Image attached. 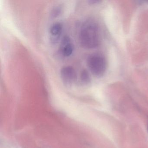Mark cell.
I'll return each mask as SVG.
<instances>
[{
	"instance_id": "cell-7",
	"label": "cell",
	"mask_w": 148,
	"mask_h": 148,
	"mask_svg": "<svg viewBox=\"0 0 148 148\" xmlns=\"http://www.w3.org/2000/svg\"><path fill=\"white\" fill-rule=\"evenodd\" d=\"M81 79L83 84H87L90 82V75L86 70H84L81 72Z\"/></svg>"
},
{
	"instance_id": "cell-2",
	"label": "cell",
	"mask_w": 148,
	"mask_h": 148,
	"mask_svg": "<svg viewBox=\"0 0 148 148\" xmlns=\"http://www.w3.org/2000/svg\"><path fill=\"white\" fill-rule=\"evenodd\" d=\"M87 64L92 73L96 77H102L105 73L107 66L106 60L100 53L91 54L87 59Z\"/></svg>"
},
{
	"instance_id": "cell-6",
	"label": "cell",
	"mask_w": 148,
	"mask_h": 148,
	"mask_svg": "<svg viewBox=\"0 0 148 148\" xmlns=\"http://www.w3.org/2000/svg\"><path fill=\"white\" fill-rule=\"evenodd\" d=\"M62 8L60 5H57L53 8L51 11V16L52 18H56L60 15L62 12Z\"/></svg>"
},
{
	"instance_id": "cell-3",
	"label": "cell",
	"mask_w": 148,
	"mask_h": 148,
	"mask_svg": "<svg viewBox=\"0 0 148 148\" xmlns=\"http://www.w3.org/2000/svg\"><path fill=\"white\" fill-rule=\"evenodd\" d=\"M60 76L64 84L67 86H70L74 82L76 79V72L72 66H64L60 71Z\"/></svg>"
},
{
	"instance_id": "cell-1",
	"label": "cell",
	"mask_w": 148,
	"mask_h": 148,
	"mask_svg": "<svg viewBox=\"0 0 148 148\" xmlns=\"http://www.w3.org/2000/svg\"><path fill=\"white\" fill-rule=\"evenodd\" d=\"M80 45L85 48L92 49L98 46L100 35L97 25L94 21H87L82 26L79 35Z\"/></svg>"
},
{
	"instance_id": "cell-5",
	"label": "cell",
	"mask_w": 148,
	"mask_h": 148,
	"mask_svg": "<svg viewBox=\"0 0 148 148\" xmlns=\"http://www.w3.org/2000/svg\"><path fill=\"white\" fill-rule=\"evenodd\" d=\"M74 50V46L71 39L67 37H64L62 39L60 47V51L64 57H68L72 54Z\"/></svg>"
},
{
	"instance_id": "cell-4",
	"label": "cell",
	"mask_w": 148,
	"mask_h": 148,
	"mask_svg": "<svg viewBox=\"0 0 148 148\" xmlns=\"http://www.w3.org/2000/svg\"><path fill=\"white\" fill-rule=\"evenodd\" d=\"M63 27L59 22H56L51 26L49 30L50 40L52 44H56L58 41L62 34Z\"/></svg>"
},
{
	"instance_id": "cell-8",
	"label": "cell",
	"mask_w": 148,
	"mask_h": 148,
	"mask_svg": "<svg viewBox=\"0 0 148 148\" xmlns=\"http://www.w3.org/2000/svg\"></svg>"
}]
</instances>
